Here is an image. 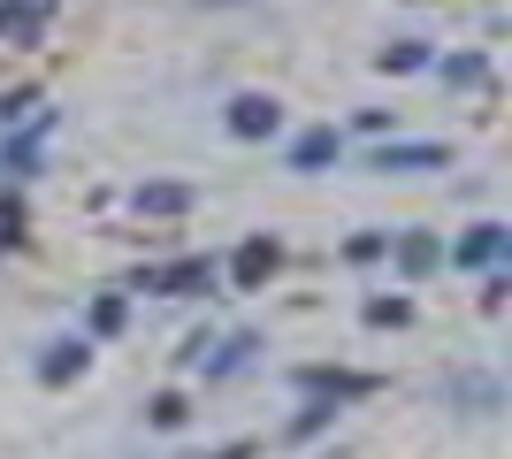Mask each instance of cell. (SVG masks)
I'll use <instances>...</instances> for the list:
<instances>
[{
	"mask_svg": "<svg viewBox=\"0 0 512 459\" xmlns=\"http://www.w3.org/2000/svg\"><path fill=\"white\" fill-rule=\"evenodd\" d=\"M276 123H283V108L268 100V92H237L230 100V131L237 138H276Z\"/></svg>",
	"mask_w": 512,
	"mask_h": 459,
	"instance_id": "6da1fadb",
	"label": "cell"
},
{
	"mask_svg": "<svg viewBox=\"0 0 512 459\" xmlns=\"http://www.w3.org/2000/svg\"><path fill=\"white\" fill-rule=\"evenodd\" d=\"M276 261H283V253H276V238H245V245H237V261H230L237 291H260L268 276H276Z\"/></svg>",
	"mask_w": 512,
	"mask_h": 459,
	"instance_id": "7a4b0ae2",
	"label": "cell"
},
{
	"mask_svg": "<svg viewBox=\"0 0 512 459\" xmlns=\"http://www.w3.org/2000/svg\"><path fill=\"white\" fill-rule=\"evenodd\" d=\"M85 360H92L85 337H54V345H46V360H39V375H46V383H69V375L85 368Z\"/></svg>",
	"mask_w": 512,
	"mask_h": 459,
	"instance_id": "3957f363",
	"label": "cell"
},
{
	"mask_svg": "<svg viewBox=\"0 0 512 459\" xmlns=\"http://www.w3.org/2000/svg\"><path fill=\"white\" fill-rule=\"evenodd\" d=\"M497 253H505V230H497V222H474V238H459V253H451V261L482 268V261H497Z\"/></svg>",
	"mask_w": 512,
	"mask_h": 459,
	"instance_id": "277c9868",
	"label": "cell"
},
{
	"mask_svg": "<svg viewBox=\"0 0 512 459\" xmlns=\"http://www.w3.org/2000/svg\"><path fill=\"white\" fill-rule=\"evenodd\" d=\"M375 169H398V176H406V169H444V146H383V153H375Z\"/></svg>",
	"mask_w": 512,
	"mask_h": 459,
	"instance_id": "5b68a950",
	"label": "cell"
},
{
	"mask_svg": "<svg viewBox=\"0 0 512 459\" xmlns=\"http://www.w3.org/2000/svg\"><path fill=\"white\" fill-rule=\"evenodd\" d=\"M199 284H214L207 261H176V268H161V276H153V291H169V299H184V291H199Z\"/></svg>",
	"mask_w": 512,
	"mask_h": 459,
	"instance_id": "8992f818",
	"label": "cell"
},
{
	"mask_svg": "<svg viewBox=\"0 0 512 459\" xmlns=\"http://www.w3.org/2000/svg\"><path fill=\"white\" fill-rule=\"evenodd\" d=\"M398 261H406V276H428V268L444 261V245H436V238H421V230H413V238H398Z\"/></svg>",
	"mask_w": 512,
	"mask_h": 459,
	"instance_id": "52a82bcc",
	"label": "cell"
},
{
	"mask_svg": "<svg viewBox=\"0 0 512 459\" xmlns=\"http://www.w3.org/2000/svg\"><path fill=\"white\" fill-rule=\"evenodd\" d=\"M321 161H337V131H306L291 146V169H321Z\"/></svg>",
	"mask_w": 512,
	"mask_h": 459,
	"instance_id": "ba28073f",
	"label": "cell"
},
{
	"mask_svg": "<svg viewBox=\"0 0 512 459\" xmlns=\"http://www.w3.org/2000/svg\"><path fill=\"white\" fill-rule=\"evenodd\" d=\"M138 207H146V215H184L192 192H184V184H153V192H138Z\"/></svg>",
	"mask_w": 512,
	"mask_h": 459,
	"instance_id": "9c48e42d",
	"label": "cell"
},
{
	"mask_svg": "<svg viewBox=\"0 0 512 459\" xmlns=\"http://www.w3.org/2000/svg\"><path fill=\"white\" fill-rule=\"evenodd\" d=\"M383 69H421V39H398V46L383 54Z\"/></svg>",
	"mask_w": 512,
	"mask_h": 459,
	"instance_id": "30bf717a",
	"label": "cell"
},
{
	"mask_svg": "<svg viewBox=\"0 0 512 459\" xmlns=\"http://www.w3.org/2000/svg\"><path fill=\"white\" fill-rule=\"evenodd\" d=\"M153 421H161V429H176V421H184V398L161 391V398H153Z\"/></svg>",
	"mask_w": 512,
	"mask_h": 459,
	"instance_id": "8fae6325",
	"label": "cell"
},
{
	"mask_svg": "<svg viewBox=\"0 0 512 459\" xmlns=\"http://www.w3.org/2000/svg\"><path fill=\"white\" fill-rule=\"evenodd\" d=\"M92 329H100V337H107V329H123V299H100V306H92Z\"/></svg>",
	"mask_w": 512,
	"mask_h": 459,
	"instance_id": "7c38bea8",
	"label": "cell"
},
{
	"mask_svg": "<svg viewBox=\"0 0 512 459\" xmlns=\"http://www.w3.org/2000/svg\"><path fill=\"white\" fill-rule=\"evenodd\" d=\"M214 459H253V444H230V452H214Z\"/></svg>",
	"mask_w": 512,
	"mask_h": 459,
	"instance_id": "4fadbf2b",
	"label": "cell"
}]
</instances>
